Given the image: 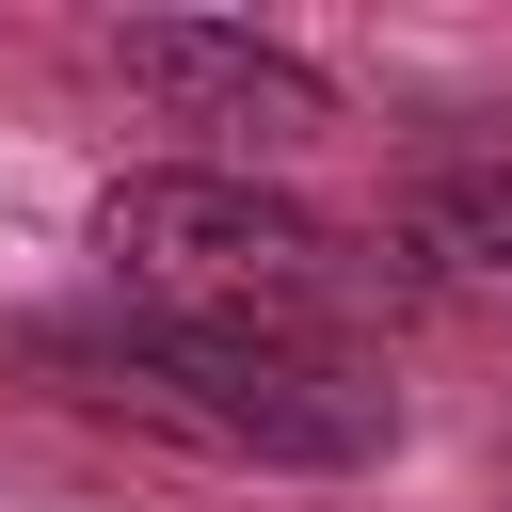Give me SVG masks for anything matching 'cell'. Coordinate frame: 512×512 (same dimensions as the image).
Wrapping results in <instances>:
<instances>
[{
  "instance_id": "obj_1",
  "label": "cell",
  "mask_w": 512,
  "mask_h": 512,
  "mask_svg": "<svg viewBox=\"0 0 512 512\" xmlns=\"http://www.w3.org/2000/svg\"><path fill=\"white\" fill-rule=\"evenodd\" d=\"M32 368L112 416V432H160V448H208V464H384L400 400L352 368V352H288V336H192V320H48Z\"/></svg>"
},
{
  "instance_id": "obj_2",
  "label": "cell",
  "mask_w": 512,
  "mask_h": 512,
  "mask_svg": "<svg viewBox=\"0 0 512 512\" xmlns=\"http://www.w3.org/2000/svg\"><path fill=\"white\" fill-rule=\"evenodd\" d=\"M96 256L128 272L144 320H192V336H288V352H336V336L384 304V256H352L320 208L224 176V160L128 176V192L96 208Z\"/></svg>"
},
{
  "instance_id": "obj_3",
  "label": "cell",
  "mask_w": 512,
  "mask_h": 512,
  "mask_svg": "<svg viewBox=\"0 0 512 512\" xmlns=\"http://www.w3.org/2000/svg\"><path fill=\"white\" fill-rule=\"evenodd\" d=\"M112 80H128L144 112L208 128V144H320V128H336V80H320V64H288V48H256V32H192V16L112 32Z\"/></svg>"
},
{
  "instance_id": "obj_4",
  "label": "cell",
  "mask_w": 512,
  "mask_h": 512,
  "mask_svg": "<svg viewBox=\"0 0 512 512\" xmlns=\"http://www.w3.org/2000/svg\"><path fill=\"white\" fill-rule=\"evenodd\" d=\"M384 288H432L448 320H496L512 336V160L416 176L400 224H384Z\"/></svg>"
}]
</instances>
